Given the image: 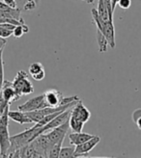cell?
<instances>
[{
    "label": "cell",
    "mask_w": 141,
    "mask_h": 158,
    "mask_svg": "<svg viewBox=\"0 0 141 158\" xmlns=\"http://www.w3.org/2000/svg\"><path fill=\"white\" fill-rule=\"evenodd\" d=\"M41 134H43L42 127H39L37 125H34L31 128L26 129L21 133L11 136L10 137L11 147L9 149V152L24 148L25 146L29 145L34 139H36L39 135H41Z\"/></svg>",
    "instance_id": "cell-1"
},
{
    "label": "cell",
    "mask_w": 141,
    "mask_h": 158,
    "mask_svg": "<svg viewBox=\"0 0 141 158\" xmlns=\"http://www.w3.org/2000/svg\"><path fill=\"white\" fill-rule=\"evenodd\" d=\"M10 105L6 109L0 118V154L2 158H6L11 147L10 134H9V109Z\"/></svg>",
    "instance_id": "cell-2"
},
{
    "label": "cell",
    "mask_w": 141,
    "mask_h": 158,
    "mask_svg": "<svg viewBox=\"0 0 141 158\" xmlns=\"http://www.w3.org/2000/svg\"><path fill=\"white\" fill-rule=\"evenodd\" d=\"M12 84H13L14 89L19 98L22 96L30 94L34 92V86H33L32 82L29 80L28 74L24 72V70H19V72L17 73V75H15Z\"/></svg>",
    "instance_id": "cell-3"
},
{
    "label": "cell",
    "mask_w": 141,
    "mask_h": 158,
    "mask_svg": "<svg viewBox=\"0 0 141 158\" xmlns=\"http://www.w3.org/2000/svg\"><path fill=\"white\" fill-rule=\"evenodd\" d=\"M92 17L96 23L97 30L104 34V36L107 40L108 44L111 46V48H115V30L113 22H105L101 20L98 15L97 9H92Z\"/></svg>",
    "instance_id": "cell-4"
},
{
    "label": "cell",
    "mask_w": 141,
    "mask_h": 158,
    "mask_svg": "<svg viewBox=\"0 0 141 158\" xmlns=\"http://www.w3.org/2000/svg\"><path fill=\"white\" fill-rule=\"evenodd\" d=\"M43 94L49 107H58L62 105H66L80 99L77 96L64 98L63 94L55 89H50L45 91Z\"/></svg>",
    "instance_id": "cell-5"
},
{
    "label": "cell",
    "mask_w": 141,
    "mask_h": 158,
    "mask_svg": "<svg viewBox=\"0 0 141 158\" xmlns=\"http://www.w3.org/2000/svg\"><path fill=\"white\" fill-rule=\"evenodd\" d=\"M69 129H70V126H69V121H68L65 123L51 129L48 133L45 132V136L48 138L50 146L52 147V145H54L55 143H58L60 141H64L65 136Z\"/></svg>",
    "instance_id": "cell-6"
},
{
    "label": "cell",
    "mask_w": 141,
    "mask_h": 158,
    "mask_svg": "<svg viewBox=\"0 0 141 158\" xmlns=\"http://www.w3.org/2000/svg\"><path fill=\"white\" fill-rule=\"evenodd\" d=\"M45 107H49V106L45 100L44 94H41V96L30 98L29 100H27L25 102V103L19 105L18 107V109L22 112H31V111H35V110L43 109Z\"/></svg>",
    "instance_id": "cell-7"
},
{
    "label": "cell",
    "mask_w": 141,
    "mask_h": 158,
    "mask_svg": "<svg viewBox=\"0 0 141 158\" xmlns=\"http://www.w3.org/2000/svg\"><path fill=\"white\" fill-rule=\"evenodd\" d=\"M97 12L100 19L105 22H113V10L111 0H99Z\"/></svg>",
    "instance_id": "cell-8"
},
{
    "label": "cell",
    "mask_w": 141,
    "mask_h": 158,
    "mask_svg": "<svg viewBox=\"0 0 141 158\" xmlns=\"http://www.w3.org/2000/svg\"><path fill=\"white\" fill-rule=\"evenodd\" d=\"M70 117H73V118H75V120L85 123H87L90 120L91 113H90L89 110L84 106L82 100L79 99L75 104V106L72 108Z\"/></svg>",
    "instance_id": "cell-9"
},
{
    "label": "cell",
    "mask_w": 141,
    "mask_h": 158,
    "mask_svg": "<svg viewBox=\"0 0 141 158\" xmlns=\"http://www.w3.org/2000/svg\"><path fill=\"white\" fill-rule=\"evenodd\" d=\"M100 137L94 135L93 138L84 142L83 144L75 146V158L81 157L82 155L88 154V152H90L92 149L100 143Z\"/></svg>",
    "instance_id": "cell-10"
},
{
    "label": "cell",
    "mask_w": 141,
    "mask_h": 158,
    "mask_svg": "<svg viewBox=\"0 0 141 158\" xmlns=\"http://www.w3.org/2000/svg\"><path fill=\"white\" fill-rule=\"evenodd\" d=\"M72 108L67 109V110H65V111L61 112L58 116H56L55 118H54L52 121H50L49 123H46L45 125H44L43 127H42V132L43 133H45V132H48V131H49V130H51L53 128L57 127V126H59L61 124L65 123L66 122H68L70 117Z\"/></svg>",
    "instance_id": "cell-11"
},
{
    "label": "cell",
    "mask_w": 141,
    "mask_h": 158,
    "mask_svg": "<svg viewBox=\"0 0 141 158\" xmlns=\"http://www.w3.org/2000/svg\"><path fill=\"white\" fill-rule=\"evenodd\" d=\"M0 97H1L7 103L11 104L13 101H17L19 99V98L18 97L17 93H15L13 84L10 81H5L3 83L2 89L0 91Z\"/></svg>",
    "instance_id": "cell-12"
},
{
    "label": "cell",
    "mask_w": 141,
    "mask_h": 158,
    "mask_svg": "<svg viewBox=\"0 0 141 158\" xmlns=\"http://www.w3.org/2000/svg\"><path fill=\"white\" fill-rule=\"evenodd\" d=\"M29 74L32 76V78L36 81H41L45 77V72L44 66L41 64V63L36 62V63H32L29 66Z\"/></svg>",
    "instance_id": "cell-13"
},
{
    "label": "cell",
    "mask_w": 141,
    "mask_h": 158,
    "mask_svg": "<svg viewBox=\"0 0 141 158\" xmlns=\"http://www.w3.org/2000/svg\"><path fill=\"white\" fill-rule=\"evenodd\" d=\"M93 137H94V135H91V134H88V133H83L82 131L81 132H73L69 135V140H70V144L75 147L80 144H83L84 142L90 140Z\"/></svg>",
    "instance_id": "cell-14"
},
{
    "label": "cell",
    "mask_w": 141,
    "mask_h": 158,
    "mask_svg": "<svg viewBox=\"0 0 141 158\" xmlns=\"http://www.w3.org/2000/svg\"><path fill=\"white\" fill-rule=\"evenodd\" d=\"M9 118L19 124L32 123V121L29 118L27 114L25 112L19 111V110H18V111H10L9 110Z\"/></svg>",
    "instance_id": "cell-15"
},
{
    "label": "cell",
    "mask_w": 141,
    "mask_h": 158,
    "mask_svg": "<svg viewBox=\"0 0 141 158\" xmlns=\"http://www.w3.org/2000/svg\"><path fill=\"white\" fill-rule=\"evenodd\" d=\"M15 25L10 24V23H1L0 24V38L8 39L13 35V30Z\"/></svg>",
    "instance_id": "cell-16"
},
{
    "label": "cell",
    "mask_w": 141,
    "mask_h": 158,
    "mask_svg": "<svg viewBox=\"0 0 141 158\" xmlns=\"http://www.w3.org/2000/svg\"><path fill=\"white\" fill-rule=\"evenodd\" d=\"M97 41H98V44H99V50L100 52L104 53L106 52L107 50V40L105 39V37L104 36V34L100 32L99 30H97Z\"/></svg>",
    "instance_id": "cell-17"
},
{
    "label": "cell",
    "mask_w": 141,
    "mask_h": 158,
    "mask_svg": "<svg viewBox=\"0 0 141 158\" xmlns=\"http://www.w3.org/2000/svg\"><path fill=\"white\" fill-rule=\"evenodd\" d=\"M84 124L85 123L75 120V118L73 117H70V118H69V126L74 132H81Z\"/></svg>",
    "instance_id": "cell-18"
},
{
    "label": "cell",
    "mask_w": 141,
    "mask_h": 158,
    "mask_svg": "<svg viewBox=\"0 0 141 158\" xmlns=\"http://www.w3.org/2000/svg\"><path fill=\"white\" fill-rule=\"evenodd\" d=\"M64 141H60L58 143H55L54 145H52V147L50 148L49 152V155L48 158H58L60 151L62 148V145H63Z\"/></svg>",
    "instance_id": "cell-19"
},
{
    "label": "cell",
    "mask_w": 141,
    "mask_h": 158,
    "mask_svg": "<svg viewBox=\"0 0 141 158\" xmlns=\"http://www.w3.org/2000/svg\"><path fill=\"white\" fill-rule=\"evenodd\" d=\"M29 28L25 24H19V25H15L14 30H13V36L15 38H20L24 35L25 33H28Z\"/></svg>",
    "instance_id": "cell-20"
},
{
    "label": "cell",
    "mask_w": 141,
    "mask_h": 158,
    "mask_svg": "<svg viewBox=\"0 0 141 158\" xmlns=\"http://www.w3.org/2000/svg\"><path fill=\"white\" fill-rule=\"evenodd\" d=\"M75 147H62L58 158H75Z\"/></svg>",
    "instance_id": "cell-21"
},
{
    "label": "cell",
    "mask_w": 141,
    "mask_h": 158,
    "mask_svg": "<svg viewBox=\"0 0 141 158\" xmlns=\"http://www.w3.org/2000/svg\"><path fill=\"white\" fill-rule=\"evenodd\" d=\"M3 49L0 50V91L2 89L4 83V64H3Z\"/></svg>",
    "instance_id": "cell-22"
},
{
    "label": "cell",
    "mask_w": 141,
    "mask_h": 158,
    "mask_svg": "<svg viewBox=\"0 0 141 158\" xmlns=\"http://www.w3.org/2000/svg\"><path fill=\"white\" fill-rule=\"evenodd\" d=\"M38 5V0H26L24 5H23V10L24 11H32L36 9Z\"/></svg>",
    "instance_id": "cell-23"
},
{
    "label": "cell",
    "mask_w": 141,
    "mask_h": 158,
    "mask_svg": "<svg viewBox=\"0 0 141 158\" xmlns=\"http://www.w3.org/2000/svg\"><path fill=\"white\" fill-rule=\"evenodd\" d=\"M121 9H129L131 5V0H119L118 4Z\"/></svg>",
    "instance_id": "cell-24"
},
{
    "label": "cell",
    "mask_w": 141,
    "mask_h": 158,
    "mask_svg": "<svg viewBox=\"0 0 141 158\" xmlns=\"http://www.w3.org/2000/svg\"><path fill=\"white\" fill-rule=\"evenodd\" d=\"M17 8H11L8 5H6L3 1H0V11H6V12H13Z\"/></svg>",
    "instance_id": "cell-25"
},
{
    "label": "cell",
    "mask_w": 141,
    "mask_h": 158,
    "mask_svg": "<svg viewBox=\"0 0 141 158\" xmlns=\"http://www.w3.org/2000/svg\"><path fill=\"white\" fill-rule=\"evenodd\" d=\"M6 158H21L20 157V151L19 149H17V151L10 152L9 153H8Z\"/></svg>",
    "instance_id": "cell-26"
},
{
    "label": "cell",
    "mask_w": 141,
    "mask_h": 158,
    "mask_svg": "<svg viewBox=\"0 0 141 158\" xmlns=\"http://www.w3.org/2000/svg\"><path fill=\"white\" fill-rule=\"evenodd\" d=\"M138 118H141V109H137L132 113V121L135 123Z\"/></svg>",
    "instance_id": "cell-27"
},
{
    "label": "cell",
    "mask_w": 141,
    "mask_h": 158,
    "mask_svg": "<svg viewBox=\"0 0 141 158\" xmlns=\"http://www.w3.org/2000/svg\"><path fill=\"white\" fill-rule=\"evenodd\" d=\"M3 2L11 8H17V2H15V0H3Z\"/></svg>",
    "instance_id": "cell-28"
},
{
    "label": "cell",
    "mask_w": 141,
    "mask_h": 158,
    "mask_svg": "<svg viewBox=\"0 0 141 158\" xmlns=\"http://www.w3.org/2000/svg\"><path fill=\"white\" fill-rule=\"evenodd\" d=\"M7 44V40L6 39H1L0 38V50L4 49V47Z\"/></svg>",
    "instance_id": "cell-29"
},
{
    "label": "cell",
    "mask_w": 141,
    "mask_h": 158,
    "mask_svg": "<svg viewBox=\"0 0 141 158\" xmlns=\"http://www.w3.org/2000/svg\"><path fill=\"white\" fill-rule=\"evenodd\" d=\"M118 1H119V0H111V7H112V10H113V12H114V10H115V7H116V5L118 4Z\"/></svg>",
    "instance_id": "cell-30"
},
{
    "label": "cell",
    "mask_w": 141,
    "mask_h": 158,
    "mask_svg": "<svg viewBox=\"0 0 141 158\" xmlns=\"http://www.w3.org/2000/svg\"><path fill=\"white\" fill-rule=\"evenodd\" d=\"M135 123H136V125H137V127L141 130V118H138V120L135 122Z\"/></svg>",
    "instance_id": "cell-31"
},
{
    "label": "cell",
    "mask_w": 141,
    "mask_h": 158,
    "mask_svg": "<svg viewBox=\"0 0 141 158\" xmlns=\"http://www.w3.org/2000/svg\"><path fill=\"white\" fill-rule=\"evenodd\" d=\"M76 158H114V157H76Z\"/></svg>",
    "instance_id": "cell-32"
},
{
    "label": "cell",
    "mask_w": 141,
    "mask_h": 158,
    "mask_svg": "<svg viewBox=\"0 0 141 158\" xmlns=\"http://www.w3.org/2000/svg\"><path fill=\"white\" fill-rule=\"evenodd\" d=\"M82 1H85L86 3H89V4H92L94 2V0H82Z\"/></svg>",
    "instance_id": "cell-33"
},
{
    "label": "cell",
    "mask_w": 141,
    "mask_h": 158,
    "mask_svg": "<svg viewBox=\"0 0 141 158\" xmlns=\"http://www.w3.org/2000/svg\"><path fill=\"white\" fill-rule=\"evenodd\" d=\"M3 112H4V110H2L1 108H0V118H1V116H2V114H3Z\"/></svg>",
    "instance_id": "cell-34"
}]
</instances>
